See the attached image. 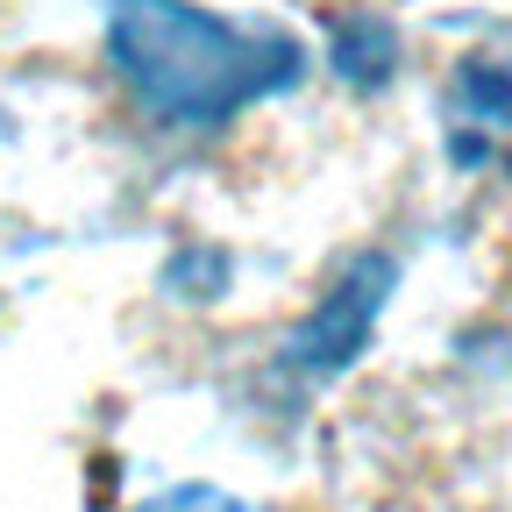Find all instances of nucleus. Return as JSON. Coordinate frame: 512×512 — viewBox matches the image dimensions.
Returning a JSON list of instances; mask_svg holds the SVG:
<instances>
[{
  "mask_svg": "<svg viewBox=\"0 0 512 512\" xmlns=\"http://www.w3.org/2000/svg\"><path fill=\"white\" fill-rule=\"evenodd\" d=\"M143 512H249L235 491H214V484H178V491H164V498H150Z\"/></svg>",
  "mask_w": 512,
  "mask_h": 512,
  "instance_id": "6",
  "label": "nucleus"
},
{
  "mask_svg": "<svg viewBox=\"0 0 512 512\" xmlns=\"http://www.w3.org/2000/svg\"><path fill=\"white\" fill-rule=\"evenodd\" d=\"M456 100H463L470 121H484V128H512V72H505V64L470 57L463 72H456Z\"/></svg>",
  "mask_w": 512,
  "mask_h": 512,
  "instance_id": "4",
  "label": "nucleus"
},
{
  "mask_svg": "<svg viewBox=\"0 0 512 512\" xmlns=\"http://www.w3.org/2000/svg\"><path fill=\"white\" fill-rule=\"evenodd\" d=\"M228 285V256L221 249H178L164 264V292L171 299H214Z\"/></svg>",
  "mask_w": 512,
  "mask_h": 512,
  "instance_id": "5",
  "label": "nucleus"
},
{
  "mask_svg": "<svg viewBox=\"0 0 512 512\" xmlns=\"http://www.w3.org/2000/svg\"><path fill=\"white\" fill-rule=\"evenodd\" d=\"M399 72V29L384 15H349L335 22V79L356 93H377L384 79Z\"/></svg>",
  "mask_w": 512,
  "mask_h": 512,
  "instance_id": "3",
  "label": "nucleus"
},
{
  "mask_svg": "<svg viewBox=\"0 0 512 512\" xmlns=\"http://www.w3.org/2000/svg\"><path fill=\"white\" fill-rule=\"evenodd\" d=\"M107 64L171 128H221L306 79L299 36L207 15L192 0H107Z\"/></svg>",
  "mask_w": 512,
  "mask_h": 512,
  "instance_id": "1",
  "label": "nucleus"
},
{
  "mask_svg": "<svg viewBox=\"0 0 512 512\" xmlns=\"http://www.w3.org/2000/svg\"><path fill=\"white\" fill-rule=\"evenodd\" d=\"M392 285H399V264H392L384 249L349 256V271L335 278V292L292 328L285 363H292L299 377H342V370L370 349V328H377L384 299H392Z\"/></svg>",
  "mask_w": 512,
  "mask_h": 512,
  "instance_id": "2",
  "label": "nucleus"
}]
</instances>
